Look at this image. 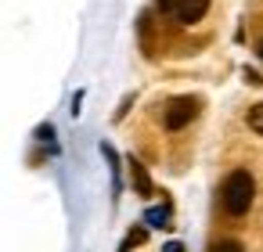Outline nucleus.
Masks as SVG:
<instances>
[{
  "label": "nucleus",
  "mask_w": 263,
  "mask_h": 252,
  "mask_svg": "<svg viewBox=\"0 0 263 252\" xmlns=\"http://www.w3.org/2000/svg\"><path fill=\"white\" fill-rule=\"evenodd\" d=\"M252 198H256V180H252V173H249V169L227 173V180H223V209H227L231 216H245V212L252 209Z\"/></svg>",
  "instance_id": "nucleus-1"
},
{
  "label": "nucleus",
  "mask_w": 263,
  "mask_h": 252,
  "mask_svg": "<svg viewBox=\"0 0 263 252\" xmlns=\"http://www.w3.org/2000/svg\"><path fill=\"white\" fill-rule=\"evenodd\" d=\"M159 11L170 15V18L180 22V26H195V22L205 18L209 0H159Z\"/></svg>",
  "instance_id": "nucleus-2"
},
{
  "label": "nucleus",
  "mask_w": 263,
  "mask_h": 252,
  "mask_svg": "<svg viewBox=\"0 0 263 252\" xmlns=\"http://www.w3.org/2000/svg\"><path fill=\"white\" fill-rule=\"evenodd\" d=\"M195 115H198V101H195V98H170V105H166V112H162V126H166L170 133H177V130H184Z\"/></svg>",
  "instance_id": "nucleus-3"
},
{
  "label": "nucleus",
  "mask_w": 263,
  "mask_h": 252,
  "mask_svg": "<svg viewBox=\"0 0 263 252\" xmlns=\"http://www.w3.org/2000/svg\"><path fill=\"white\" fill-rule=\"evenodd\" d=\"M130 180H134V187H137V195H152V177H148V169L137 162V159H130Z\"/></svg>",
  "instance_id": "nucleus-4"
},
{
  "label": "nucleus",
  "mask_w": 263,
  "mask_h": 252,
  "mask_svg": "<svg viewBox=\"0 0 263 252\" xmlns=\"http://www.w3.org/2000/svg\"><path fill=\"white\" fill-rule=\"evenodd\" d=\"M249 130H256V133L263 137V101L249 108Z\"/></svg>",
  "instance_id": "nucleus-5"
},
{
  "label": "nucleus",
  "mask_w": 263,
  "mask_h": 252,
  "mask_svg": "<svg viewBox=\"0 0 263 252\" xmlns=\"http://www.w3.org/2000/svg\"><path fill=\"white\" fill-rule=\"evenodd\" d=\"M152 227H170V209H148V216H144Z\"/></svg>",
  "instance_id": "nucleus-6"
},
{
  "label": "nucleus",
  "mask_w": 263,
  "mask_h": 252,
  "mask_svg": "<svg viewBox=\"0 0 263 252\" xmlns=\"http://www.w3.org/2000/svg\"><path fill=\"white\" fill-rule=\"evenodd\" d=\"M209 252H245V248H241L238 241H216V245H213Z\"/></svg>",
  "instance_id": "nucleus-7"
},
{
  "label": "nucleus",
  "mask_w": 263,
  "mask_h": 252,
  "mask_svg": "<svg viewBox=\"0 0 263 252\" xmlns=\"http://www.w3.org/2000/svg\"><path fill=\"white\" fill-rule=\"evenodd\" d=\"M51 137H54V126H51V123H44V126L36 130V141H51Z\"/></svg>",
  "instance_id": "nucleus-8"
},
{
  "label": "nucleus",
  "mask_w": 263,
  "mask_h": 252,
  "mask_svg": "<svg viewBox=\"0 0 263 252\" xmlns=\"http://www.w3.org/2000/svg\"><path fill=\"white\" fill-rule=\"evenodd\" d=\"M162 252H184V245H177V241H170V245H166Z\"/></svg>",
  "instance_id": "nucleus-9"
},
{
  "label": "nucleus",
  "mask_w": 263,
  "mask_h": 252,
  "mask_svg": "<svg viewBox=\"0 0 263 252\" xmlns=\"http://www.w3.org/2000/svg\"><path fill=\"white\" fill-rule=\"evenodd\" d=\"M256 51H259V58H263V40H259V47H256Z\"/></svg>",
  "instance_id": "nucleus-10"
}]
</instances>
